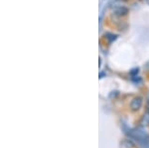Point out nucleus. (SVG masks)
Returning <instances> with one entry per match:
<instances>
[{
	"mask_svg": "<svg viewBox=\"0 0 149 148\" xmlns=\"http://www.w3.org/2000/svg\"><path fill=\"white\" fill-rule=\"evenodd\" d=\"M122 1H128V0H122Z\"/></svg>",
	"mask_w": 149,
	"mask_h": 148,
	"instance_id": "nucleus-5",
	"label": "nucleus"
},
{
	"mask_svg": "<svg viewBox=\"0 0 149 148\" xmlns=\"http://www.w3.org/2000/svg\"><path fill=\"white\" fill-rule=\"evenodd\" d=\"M146 2H147V3L149 4V0H146Z\"/></svg>",
	"mask_w": 149,
	"mask_h": 148,
	"instance_id": "nucleus-4",
	"label": "nucleus"
},
{
	"mask_svg": "<svg viewBox=\"0 0 149 148\" xmlns=\"http://www.w3.org/2000/svg\"><path fill=\"white\" fill-rule=\"evenodd\" d=\"M113 12L114 14L116 16H118V17H121V16H125L128 14V8H126V7L124 6H117L115 7V8L113 9Z\"/></svg>",
	"mask_w": 149,
	"mask_h": 148,
	"instance_id": "nucleus-1",
	"label": "nucleus"
},
{
	"mask_svg": "<svg viewBox=\"0 0 149 148\" xmlns=\"http://www.w3.org/2000/svg\"><path fill=\"white\" fill-rule=\"evenodd\" d=\"M105 36H107V39L109 40V42L114 41V40L116 39V37H117V36L115 35V34H110V33H107V34H105Z\"/></svg>",
	"mask_w": 149,
	"mask_h": 148,
	"instance_id": "nucleus-3",
	"label": "nucleus"
},
{
	"mask_svg": "<svg viewBox=\"0 0 149 148\" xmlns=\"http://www.w3.org/2000/svg\"><path fill=\"white\" fill-rule=\"evenodd\" d=\"M141 104H142V99H141V97H135V99L131 101L130 106L133 110H137V109L140 108Z\"/></svg>",
	"mask_w": 149,
	"mask_h": 148,
	"instance_id": "nucleus-2",
	"label": "nucleus"
}]
</instances>
